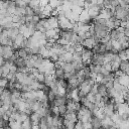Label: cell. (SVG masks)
<instances>
[{
  "mask_svg": "<svg viewBox=\"0 0 129 129\" xmlns=\"http://www.w3.org/2000/svg\"><path fill=\"white\" fill-rule=\"evenodd\" d=\"M90 63L95 64V66H103L104 64V55L102 53H94L91 58Z\"/></svg>",
  "mask_w": 129,
  "mask_h": 129,
  "instance_id": "cell-4",
  "label": "cell"
},
{
  "mask_svg": "<svg viewBox=\"0 0 129 129\" xmlns=\"http://www.w3.org/2000/svg\"><path fill=\"white\" fill-rule=\"evenodd\" d=\"M63 119H66L70 122L76 123L78 121V116H77V113H66L63 115Z\"/></svg>",
  "mask_w": 129,
  "mask_h": 129,
  "instance_id": "cell-14",
  "label": "cell"
},
{
  "mask_svg": "<svg viewBox=\"0 0 129 129\" xmlns=\"http://www.w3.org/2000/svg\"><path fill=\"white\" fill-rule=\"evenodd\" d=\"M84 124V129H92V124L91 122H85Z\"/></svg>",
  "mask_w": 129,
  "mask_h": 129,
  "instance_id": "cell-28",
  "label": "cell"
},
{
  "mask_svg": "<svg viewBox=\"0 0 129 129\" xmlns=\"http://www.w3.org/2000/svg\"><path fill=\"white\" fill-rule=\"evenodd\" d=\"M39 5V0H29L27 3V6H29L30 8H35L36 6Z\"/></svg>",
  "mask_w": 129,
  "mask_h": 129,
  "instance_id": "cell-23",
  "label": "cell"
},
{
  "mask_svg": "<svg viewBox=\"0 0 129 129\" xmlns=\"http://www.w3.org/2000/svg\"><path fill=\"white\" fill-rule=\"evenodd\" d=\"M33 15H34L33 9L30 8L29 6H26L25 7V16H33Z\"/></svg>",
  "mask_w": 129,
  "mask_h": 129,
  "instance_id": "cell-24",
  "label": "cell"
},
{
  "mask_svg": "<svg viewBox=\"0 0 129 129\" xmlns=\"http://www.w3.org/2000/svg\"><path fill=\"white\" fill-rule=\"evenodd\" d=\"M2 106H3V103H2L1 101H0V107H2Z\"/></svg>",
  "mask_w": 129,
  "mask_h": 129,
  "instance_id": "cell-32",
  "label": "cell"
},
{
  "mask_svg": "<svg viewBox=\"0 0 129 129\" xmlns=\"http://www.w3.org/2000/svg\"><path fill=\"white\" fill-rule=\"evenodd\" d=\"M91 18L88 14V11L87 10H84L82 11V13L79 15V22H82V23H86V24H89L91 22Z\"/></svg>",
  "mask_w": 129,
  "mask_h": 129,
  "instance_id": "cell-7",
  "label": "cell"
},
{
  "mask_svg": "<svg viewBox=\"0 0 129 129\" xmlns=\"http://www.w3.org/2000/svg\"><path fill=\"white\" fill-rule=\"evenodd\" d=\"M128 68H129V63L127 59H121L119 62V71H121L124 74H128Z\"/></svg>",
  "mask_w": 129,
  "mask_h": 129,
  "instance_id": "cell-12",
  "label": "cell"
},
{
  "mask_svg": "<svg viewBox=\"0 0 129 129\" xmlns=\"http://www.w3.org/2000/svg\"><path fill=\"white\" fill-rule=\"evenodd\" d=\"M16 53H17L18 57H21V58H23V59H26V58L28 57V53H27V51L25 50V48H23V47L18 48V50H16Z\"/></svg>",
  "mask_w": 129,
  "mask_h": 129,
  "instance_id": "cell-16",
  "label": "cell"
},
{
  "mask_svg": "<svg viewBox=\"0 0 129 129\" xmlns=\"http://www.w3.org/2000/svg\"><path fill=\"white\" fill-rule=\"evenodd\" d=\"M8 126L10 129H20L21 128V123L18 121H9Z\"/></svg>",
  "mask_w": 129,
  "mask_h": 129,
  "instance_id": "cell-17",
  "label": "cell"
},
{
  "mask_svg": "<svg viewBox=\"0 0 129 129\" xmlns=\"http://www.w3.org/2000/svg\"><path fill=\"white\" fill-rule=\"evenodd\" d=\"M75 129H84V124L82 121L78 120L76 123H75Z\"/></svg>",
  "mask_w": 129,
  "mask_h": 129,
  "instance_id": "cell-27",
  "label": "cell"
},
{
  "mask_svg": "<svg viewBox=\"0 0 129 129\" xmlns=\"http://www.w3.org/2000/svg\"><path fill=\"white\" fill-rule=\"evenodd\" d=\"M7 32H8V37H9V38H11V39L13 40V39H14V37L19 33L18 26H16V25H15V23H14V26H12V27L8 28V29H7Z\"/></svg>",
  "mask_w": 129,
  "mask_h": 129,
  "instance_id": "cell-9",
  "label": "cell"
},
{
  "mask_svg": "<svg viewBox=\"0 0 129 129\" xmlns=\"http://www.w3.org/2000/svg\"><path fill=\"white\" fill-rule=\"evenodd\" d=\"M62 126L66 127L67 129H75V123L70 122V121H68L66 119L62 120Z\"/></svg>",
  "mask_w": 129,
  "mask_h": 129,
  "instance_id": "cell-20",
  "label": "cell"
},
{
  "mask_svg": "<svg viewBox=\"0 0 129 129\" xmlns=\"http://www.w3.org/2000/svg\"><path fill=\"white\" fill-rule=\"evenodd\" d=\"M20 129H22V128H20Z\"/></svg>",
  "mask_w": 129,
  "mask_h": 129,
  "instance_id": "cell-33",
  "label": "cell"
},
{
  "mask_svg": "<svg viewBox=\"0 0 129 129\" xmlns=\"http://www.w3.org/2000/svg\"><path fill=\"white\" fill-rule=\"evenodd\" d=\"M3 91H4V88H3V87H1V86H0V95H1V94H2V92H3Z\"/></svg>",
  "mask_w": 129,
  "mask_h": 129,
  "instance_id": "cell-31",
  "label": "cell"
},
{
  "mask_svg": "<svg viewBox=\"0 0 129 129\" xmlns=\"http://www.w3.org/2000/svg\"><path fill=\"white\" fill-rule=\"evenodd\" d=\"M46 4H48V0H39V5L40 6H45Z\"/></svg>",
  "mask_w": 129,
  "mask_h": 129,
  "instance_id": "cell-29",
  "label": "cell"
},
{
  "mask_svg": "<svg viewBox=\"0 0 129 129\" xmlns=\"http://www.w3.org/2000/svg\"><path fill=\"white\" fill-rule=\"evenodd\" d=\"M29 119H30V121H31L33 124L38 125V123H39V121H40V116H39L38 114H36L35 112H32V113L29 115Z\"/></svg>",
  "mask_w": 129,
  "mask_h": 129,
  "instance_id": "cell-15",
  "label": "cell"
},
{
  "mask_svg": "<svg viewBox=\"0 0 129 129\" xmlns=\"http://www.w3.org/2000/svg\"><path fill=\"white\" fill-rule=\"evenodd\" d=\"M97 93L101 96V97H105V96H108L107 94V88L104 84H97Z\"/></svg>",
  "mask_w": 129,
  "mask_h": 129,
  "instance_id": "cell-13",
  "label": "cell"
},
{
  "mask_svg": "<svg viewBox=\"0 0 129 129\" xmlns=\"http://www.w3.org/2000/svg\"><path fill=\"white\" fill-rule=\"evenodd\" d=\"M14 53V50L9 45H2V57L4 59H8L10 56H12Z\"/></svg>",
  "mask_w": 129,
  "mask_h": 129,
  "instance_id": "cell-5",
  "label": "cell"
},
{
  "mask_svg": "<svg viewBox=\"0 0 129 129\" xmlns=\"http://www.w3.org/2000/svg\"><path fill=\"white\" fill-rule=\"evenodd\" d=\"M56 18H57V26L60 28V30L72 29V27L74 26V24H72L71 21L64 16H56Z\"/></svg>",
  "mask_w": 129,
  "mask_h": 129,
  "instance_id": "cell-2",
  "label": "cell"
},
{
  "mask_svg": "<svg viewBox=\"0 0 129 129\" xmlns=\"http://www.w3.org/2000/svg\"><path fill=\"white\" fill-rule=\"evenodd\" d=\"M32 126H33V123L30 121V119L21 123V128L22 129H32Z\"/></svg>",
  "mask_w": 129,
  "mask_h": 129,
  "instance_id": "cell-18",
  "label": "cell"
},
{
  "mask_svg": "<svg viewBox=\"0 0 129 129\" xmlns=\"http://www.w3.org/2000/svg\"><path fill=\"white\" fill-rule=\"evenodd\" d=\"M73 61H82V55L80 51H75L73 53Z\"/></svg>",
  "mask_w": 129,
  "mask_h": 129,
  "instance_id": "cell-22",
  "label": "cell"
},
{
  "mask_svg": "<svg viewBox=\"0 0 129 129\" xmlns=\"http://www.w3.org/2000/svg\"><path fill=\"white\" fill-rule=\"evenodd\" d=\"M66 112H67V107H66V105H60V106H58V114H60L61 116H63V115L66 114Z\"/></svg>",
  "mask_w": 129,
  "mask_h": 129,
  "instance_id": "cell-25",
  "label": "cell"
},
{
  "mask_svg": "<svg viewBox=\"0 0 129 129\" xmlns=\"http://www.w3.org/2000/svg\"><path fill=\"white\" fill-rule=\"evenodd\" d=\"M93 51L91 49H87V48H84L81 52V55H82V61L87 64V63H90L91 62V58L93 56Z\"/></svg>",
  "mask_w": 129,
  "mask_h": 129,
  "instance_id": "cell-3",
  "label": "cell"
},
{
  "mask_svg": "<svg viewBox=\"0 0 129 129\" xmlns=\"http://www.w3.org/2000/svg\"><path fill=\"white\" fill-rule=\"evenodd\" d=\"M4 61H5V59H4L2 56H0V67H2V66H3Z\"/></svg>",
  "mask_w": 129,
  "mask_h": 129,
  "instance_id": "cell-30",
  "label": "cell"
},
{
  "mask_svg": "<svg viewBox=\"0 0 129 129\" xmlns=\"http://www.w3.org/2000/svg\"><path fill=\"white\" fill-rule=\"evenodd\" d=\"M71 10H72V12H74L75 14L80 15V14L82 13V11H83V8H82V7H79V6H76V5H73V6L71 7Z\"/></svg>",
  "mask_w": 129,
  "mask_h": 129,
  "instance_id": "cell-21",
  "label": "cell"
},
{
  "mask_svg": "<svg viewBox=\"0 0 129 129\" xmlns=\"http://www.w3.org/2000/svg\"><path fill=\"white\" fill-rule=\"evenodd\" d=\"M81 44L83 45V47H84V48H87V49H92V48H93V46H94L96 43H95L94 39H93L92 37H90V38H87V39L83 40Z\"/></svg>",
  "mask_w": 129,
  "mask_h": 129,
  "instance_id": "cell-10",
  "label": "cell"
},
{
  "mask_svg": "<svg viewBox=\"0 0 129 129\" xmlns=\"http://www.w3.org/2000/svg\"><path fill=\"white\" fill-rule=\"evenodd\" d=\"M52 77L55 81L56 80H62V79H64V72L60 68H55L54 71H53Z\"/></svg>",
  "mask_w": 129,
  "mask_h": 129,
  "instance_id": "cell-8",
  "label": "cell"
},
{
  "mask_svg": "<svg viewBox=\"0 0 129 129\" xmlns=\"http://www.w3.org/2000/svg\"><path fill=\"white\" fill-rule=\"evenodd\" d=\"M118 56L120 57V59H127L128 58V49H123L117 52Z\"/></svg>",
  "mask_w": 129,
  "mask_h": 129,
  "instance_id": "cell-19",
  "label": "cell"
},
{
  "mask_svg": "<svg viewBox=\"0 0 129 129\" xmlns=\"http://www.w3.org/2000/svg\"><path fill=\"white\" fill-rule=\"evenodd\" d=\"M48 4H49L53 9H55V8L58 7V1H57V0H48Z\"/></svg>",
  "mask_w": 129,
  "mask_h": 129,
  "instance_id": "cell-26",
  "label": "cell"
},
{
  "mask_svg": "<svg viewBox=\"0 0 129 129\" xmlns=\"http://www.w3.org/2000/svg\"><path fill=\"white\" fill-rule=\"evenodd\" d=\"M67 97L66 96H58V95H55V99H54V101L50 104L51 106H56V107H58V106H60V105H66V103H67Z\"/></svg>",
  "mask_w": 129,
  "mask_h": 129,
  "instance_id": "cell-6",
  "label": "cell"
},
{
  "mask_svg": "<svg viewBox=\"0 0 129 129\" xmlns=\"http://www.w3.org/2000/svg\"><path fill=\"white\" fill-rule=\"evenodd\" d=\"M112 126H114V122H113L110 118L105 117V118H103V119L101 120V127H103V128H105V129H109V128L112 127Z\"/></svg>",
  "mask_w": 129,
  "mask_h": 129,
  "instance_id": "cell-11",
  "label": "cell"
},
{
  "mask_svg": "<svg viewBox=\"0 0 129 129\" xmlns=\"http://www.w3.org/2000/svg\"><path fill=\"white\" fill-rule=\"evenodd\" d=\"M128 16H129V13H128V9L127 8H122L119 5L114 8L113 17L116 20H119V21H128Z\"/></svg>",
  "mask_w": 129,
  "mask_h": 129,
  "instance_id": "cell-1",
  "label": "cell"
}]
</instances>
